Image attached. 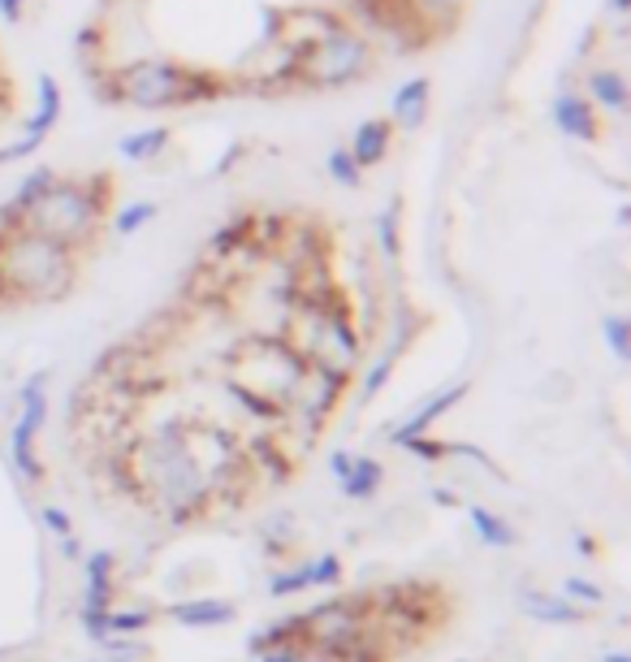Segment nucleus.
I'll return each instance as SVG.
<instances>
[{
	"label": "nucleus",
	"mask_w": 631,
	"mask_h": 662,
	"mask_svg": "<svg viewBox=\"0 0 631 662\" xmlns=\"http://www.w3.org/2000/svg\"><path fill=\"white\" fill-rule=\"evenodd\" d=\"M74 247L26 225H0V303H57L74 291Z\"/></svg>",
	"instance_id": "f257e3e1"
},
{
	"label": "nucleus",
	"mask_w": 631,
	"mask_h": 662,
	"mask_svg": "<svg viewBox=\"0 0 631 662\" xmlns=\"http://www.w3.org/2000/svg\"><path fill=\"white\" fill-rule=\"evenodd\" d=\"M221 91V78L173 61H135L113 74V96L131 109L156 113V109H178V104H200Z\"/></svg>",
	"instance_id": "f03ea898"
},
{
	"label": "nucleus",
	"mask_w": 631,
	"mask_h": 662,
	"mask_svg": "<svg viewBox=\"0 0 631 662\" xmlns=\"http://www.w3.org/2000/svg\"><path fill=\"white\" fill-rule=\"evenodd\" d=\"M104 204H109V178H91V182H53V191L22 217L26 229L44 234V238H57L78 251V243H87L95 234V225L104 217Z\"/></svg>",
	"instance_id": "7ed1b4c3"
},
{
	"label": "nucleus",
	"mask_w": 631,
	"mask_h": 662,
	"mask_svg": "<svg viewBox=\"0 0 631 662\" xmlns=\"http://www.w3.org/2000/svg\"><path fill=\"white\" fill-rule=\"evenodd\" d=\"M298 343H303V356H312V364L338 372V377H351L354 360H359V334L342 303L325 307L320 299H307V307L298 316Z\"/></svg>",
	"instance_id": "20e7f679"
},
{
	"label": "nucleus",
	"mask_w": 631,
	"mask_h": 662,
	"mask_svg": "<svg viewBox=\"0 0 631 662\" xmlns=\"http://www.w3.org/2000/svg\"><path fill=\"white\" fill-rule=\"evenodd\" d=\"M238 368H243V377H234V381L243 390L260 394L273 412L290 407V399H294V390H298V381L307 372L303 356L294 347H285V343H247L238 351Z\"/></svg>",
	"instance_id": "39448f33"
},
{
	"label": "nucleus",
	"mask_w": 631,
	"mask_h": 662,
	"mask_svg": "<svg viewBox=\"0 0 631 662\" xmlns=\"http://www.w3.org/2000/svg\"><path fill=\"white\" fill-rule=\"evenodd\" d=\"M368 66H372V44L347 26L307 40V48L298 57V74L312 87H347L354 78H363Z\"/></svg>",
	"instance_id": "423d86ee"
},
{
	"label": "nucleus",
	"mask_w": 631,
	"mask_h": 662,
	"mask_svg": "<svg viewBox=\"0 0 631 662\" xmlns=\"http://www.w3.org/2000/svg\"><path fill=\"white\" fill-rule=\"evenodd\" d=\"M44 385H48V372H35L22 385V412L13 420V468L26 481H40V472H44L40 459H35V438H40V429L48 420V394H44Z\"/></svg>",
	"instance_id": "0eeeda50"
},
{
	"label": "nucleus",
	"mask_w": 631,
	"mask_h": 662,
	"mask_svg": "<svg viewBox=\"0 0 631 662\" xmlns=\"http://www.w3.org/2000/svg\"><path fill=\"white\" fill-rule=\"evenodd\" d=\"M554 126H559L566 139H575V144H597L601 139L593 104L584 96H575V91H562L559 100H554Z\"/></svg>",
	"instance_id": "6e6552de"
},
{
	"label": "nucleus",
	"mask_w": 631,
	"mask_h": 662,
	"mask_svg": "<svg viewBox=\"0 0 631 662\" xmlns=\"http://www.w3.org/2000/svg\"><path fill=\"white\" fill-rule=\"evenodd\" d=\"M428 100H432V78H407V82H398L394 87V96H390V113H394V126L398 131H420L424 117H428Z\"/></svg>",
	"instance_id": "1a4fd4ad"
},
{
	"label": "nucleus",
	"mask_w": 631,
	"mask_h": 662,
	"mask_svg": "<svg viewBox=\"0 0 631 662\" xmlns=\"http://www.w3.org/2000/svg\"><path fill=\"white\" fill-rule=\"evenodd\" d=\"M61 109H66V96H61V82L53 74H40L35 78V113L26 117V139L44 144L48 131L61 122Z\"/></svg>",
	"instance_id": "9d476101"
},
{
	"label": "nucleus",
	"mask_w": 631,
	"mask_h": 662,
	"mask_svg": "<svg viewBox=\"0 0 631 662\" xmlns=\"http://www.w3.org/2000/svg\"><path fill=\"white\" fill-rule=\"evenodd\" d=\"M390 139H394V122L385 117H368L354 126V139H351V156L359 169H372L390 156Z\"/></svg>",
	"instance_id": "9b49d317"
},
{
	"label": "nucleus",
	"mask_w": 631,
	"mask_h": 662,
	"mask_svg": "<svg viewBox=\"0 0 631 662\" xmlns=\"http://www.w3.org/2000/svg\"><path fill=\"white\" fill-rule=\"evenodd\" d=\"M463 394H467V381H454V385H446V390H441L437 399H428V403H424L420 412H416V416H412V420H407L403 429H394V434H390V438H394V446H407L412 438H420L424 429H428L432 420H441V416H446V412H450V407H454V403H459Z\"/></svg>",
	"instance_id": "f8f14e48"
},
{
	"label": "nucleus",
	"mask_w": 631,
	"mask_h": 662,
	"mask_svg": "<svg viewBox=\"0 0 631 662\" xmlns=\"http://www.w3.org/2000/svg\"><path fill=\"white\" fill-rule=\"evenodd\" d=\"M53 182H57V173L53 169H35V173H26L22 178V187H18V195L0 209V225H22V217L53 191Z\"/></svg>",
	"instance_id": "ddd939ff"
},
{
	"label": "nucleus",
	"mask_w": 631,
	"mask_h": 662,
	"mask_svg": "<svg viewBox=\"0 0 631 662\" xmlns=\"http://www.w3.org/2000/svg\"><path fill=\"white\" fill-rule=\"evenodd\" d=\"M113 568H117V559H113L109 550H100V554L87 559V602H82V610H109V597H113Z\"/></svg>",
	"instance_id": "4468645a"
},
{
	"label": "nucleus",
	"mask_w": 631,
	"mask_h": 662,
	"mask_svg": "<svg viewBox=\"0 0 631 662\" xmlns=\"http://www.w3.org/2000/svg\"><path fill=\"white\" fill-rule=\"evenodd\" d=\"M588 96L593 104H601L606 113H623L628 109V82L615 70H593L588 74Z\"/></svg>",
	"instance_id": "2eb2a0df"
},
{
	"label": "nucleus",
	"mask_w": 631,
	"mask_h": 662,
	"mask_svg": "<svg viewBox=\"0 0 631 662\" xmlns=\"http://www.w3.org/2000/svg\"><path fill=\"white\" fill-rule=\"evenodd\" d=\"M381 481H385V468H381L376 459L359 455V459H351V472L342 476V490H347L351 498H372V494L381 490Z\"/></svg>",
	"instance_id": "dca6fc26"
},
{
	"label": "nucleus",
	"mask_w": 631,
	"mask_h": 662,
	"mask_svg": "<svg viewBox=\"0 0 631 662\" xmlns=\"http://www.w3.org/2000/svg\"><path fill=\"white\" fill-rule=\"evenodd\" d=\"M173 619L187 628H212V624H229L234 606L229 602H182V606H173Z\"/></svg>",
	"instance_id": "f3484780"
},
{
	"label": "nucleus",
	"mask_w": 631,
	"mask_h": 662,
	"mask_svg": "<svg viewBox=\"0 0 631 662\" xmlns=\"http://www.w3.org/2000/svg\"><path fill=\"white\" fill-rule=\"evenodd\" d=\"M169 144V126H147V131H135V135H126L117 152L126 156V160H151V156H160V147Z\"/></svg>",
	"instance_id": "a211bd4d"
},
{
	"label": "nucleus",
	"mask_w": 631,
	"mask_h": 662,
	"mask_svg": "<svg viewBox=\"0 0 631 662\" xmlns=\"http://www.w3.org/2000/svg\"><path fill=\"white\" fill-rule=\"evenodd\" d=\"M523 606L532 610V615H541V619H550V624H575L579 619V610L566 602V597H545V593H523Z\"/></svg>",
	"instance_id": "6ab92c4d"
},
{
	"label": "nucleus",
	"mask_w": 631,
	"mask_h": 662,
	"mask_svg": "<svg viewBox=\"0 0 631 662\" xmlns=\"http://www.w3.org/2000/svg\"><path fill=\"white\" fill-rule=\"evenodd\" d=\"M325 173H329L338 187H359V182H363V169L354 165L351 147H334V152L325 156Z\"/></svg>",
	"instance_id": "aec40b11"
},
{
	"label": "nucleus",
	"mask_w": 631,
	"mask_h": 662,
	"mask_svg": "<svg viewBox=\"0 0 631 662\" xmlns=\"http://www.w3.org/2000/svg\"><path fill=\"white\" fill-rule=\"evenodd\" d=\"M467 519H472V528L481 532V541H485V546H510V541H515V532H510V528H506L493 512H485V507H472Z\"/></svg>",
	"instance_id": "412c9836"
},
{
	"label": "nucleus",
	"mask_w": 631,
	"mask_h": 662,
	"mask_svg": "<svg viewBox=\"0 0 631 662\" xmlns=\"http://www.w3.org/2000/svg\"><path fill=\"white\" fill-rule=\"evenodd\" d=\"M156 217V204H147V200H139V204H126L117 217H113V229L122 234V238H131V234H139L147 221Z\"/></svg>",
	"instance_id": "4be33fe9"
},
{
	"label": "nucleus",
	"mask_w": 631,
	"mask_h": 662,
	"mask_svg": "<svg viewBox=\"0 0 631 662\" xmlns=\"http://www.w3.org/2000/svg\"><path fill=\"white\" fill-rule=\"evenodd\" d=\"M601 334H606V343H610L615 360H628V356H631V325H628V316H606V321H601Z\"/></svg>",
	"instance_id": "5701e85b"
},
{
	"label": "nucleus",
	"mask_w": 631,
	"mask_h": 662,
	"mask_svg": "<svg viewBox=\"0 0 631 662\" xmlns=\"http://www.w3.org/2000/svg\"><path fill=\"white\" fill-rule=\"evenodd\" d=\"M394 360H398V347H390L376 364H372V372H368V381H363V394H359V403H372L376 394H381V385H385V377H390V368H394Z\"/></svg>",
	"instance_id": "b1692460"
},
{
	"label": "nucleus",
	"mask_w": 631,
	"mask_h": 662,
	"mask_svg": "<svg viewBox=\"0 0 631 662\" xmlns=\"http://www.w3.org/2000/svg\"><path fill=\"white\" fill-rule=\"evenodd\" d=\"M376 234H381V251L398 256V204H385L376 217Z\"/></svg>",
	"instance_id": "393cba45"
},
{
	"label": "nucleus",
	"mask_w": 631,
	"mask_h": 662,
	"mask_svg": "<svg viewBox=\"0 0 631 662\" xmlns=\"http://www.w3.org/2000/svg\"><path fill=\"white\" fill-rule=\"evenodd\" d=\"M562 593H571V597H579V602H601V597H606V588L588 585V581H566Z\"/></svg>",
	"instance_id": "a878e982"
},
{
	"label": "nucleus",
	"mask_w": 631,
	"mask_h": 662,
	"mask_svg": "<svg viewBox=\"0 0 631 662\" xmlns=\"http://www.w3.org/2000/svg\"><path fill=\"white\" fill-rule=\"evenodd\" d=\"M416 9H424V13H446V18H454V13L463 9V0H416Z\"/></svg>",
	"instance_id": "bb28decb"
},
{
	"label": "nucleus",
	"mask_w": 631,
	"mask_h": 662,
	"mask_svg": "<svg viewBox=\"0 0 631 662\" xmlns=\"http://www.w3.org/2000/svg\"><path fill=\"white\" fill-rule=\"evenodd\" d=\"M44 524H48L57 537H66V541H70V519H66L61 507H48V512H44Z\"/></svg>",
	"instance_id": "cd10ccee"
},
{
	"label": "nucleus",
	"mask_w": 631,
	"mask_h": 662,
	"mask_svg": "<svg viewBox=\"0 0 631 662\" xmlns=\"http://www.w3.org/2000/svg\"><path fill=\"white\" fill-rule=\"evenodd\" d=\"M329 468H334V476H338V481H342V476H347V472H351V455H347V450H338V455H334V459H329Z\"/></svg>",
	"instance_id": "c85d7f7f"
},
{
	"label": "nucleus",
	"mask_w": 631,
	"mask_h": 662,
	"mask_svg": "<svg viewBox=\"0 0 631 662\" xmlns=\"http://www.w3.org/2000/svg\"><path fill=\"white\" fill-rule=\"evenodd\" d=\"M22 9H26V0H0V18H9V22H18Z\"/></svg>",
	"instance_id": "c756f323"
},
{
	"label": "nucleus",
	"mask_w": 631,
	"mask_h": 662,
	"mask_svg": "<svg viewBox=\"0 0 631 662\" xmlns=\"http://www.w3.org/2000/svg\"><path fill=\"white\" fill-rule=\"evenodd\" d=\"M606 9H610L615 18H623V13H628V0H606Z\"/></svg>",
	"instance_id": "7c9ffc66"
}]
</instances>
